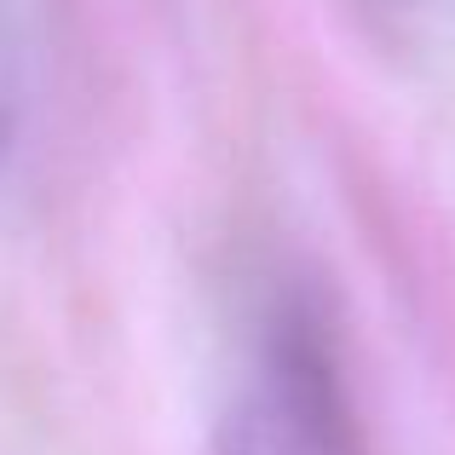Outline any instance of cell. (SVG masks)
Returning a JSON list of instances; mask_svg holds the SVG:
<instances>
[{
  "label": "cell",
  "mask_w": 455,
  "mask_h": 455,
  "mask_svg": "<svg viewBox=\"0 0 455 455\" xmlns=\"http://www.w3.org/2000/svg\"><path fill=\"white\" fill-rule=\"evenodd\" d=\"M220 455H369L334 340L300 294L271 300L259 317Z\"/></svg>",
  "instance_id": "6da1fadb"
},
{
  "label": "cell",
  "mask_w": 455,
  "mask_h": 455,
  "mask_svg": "<svg viewBox=\"0 0 455 455\" xmlns=\"http://www.w3.org/2000/svg\"><path fill=\"white\" fill-rule=\"evenodd\" d=\"M35 64V0H0V162L18 139Z\"/></svg>",
  "instance_id": "7a4b0ae2"
}]
</instances>
